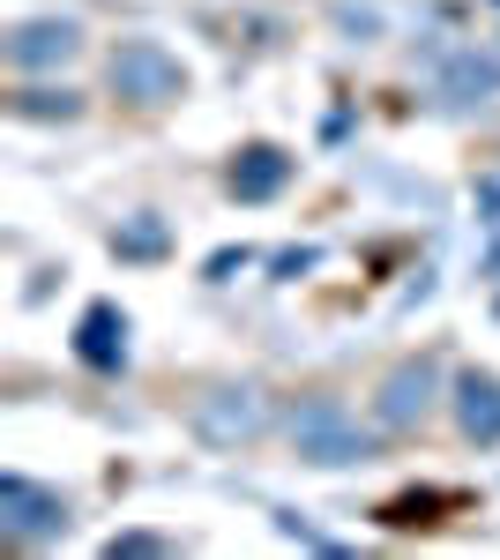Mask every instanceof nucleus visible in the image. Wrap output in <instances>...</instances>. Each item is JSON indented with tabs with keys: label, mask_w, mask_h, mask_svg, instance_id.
Here are the masks:
<instances>
[{
	"label": "nucleus",
	"mask_w": 500,
	"mask_h": 560,
	"mask_svg": "<svg viewBox=\"0 0 500 560\" xmlns=\"http://www.w3.org/2000/svg\"><path fill=\"white\" fill-rule=\"evenodd\" d=\"M75 52H83V23H68V15H31V23L8 31V60H15L23 75H53V68H68Z\"/></svg>",
	"instance_id": "5"
},
{
	"label": "nucleus",
	"mask_w": 500,
	"mask_h": 560,
	"mask_svg": "<svg viewBox=\"0 0 500 560\" xmlns=\"http://www.w3.org/2000/svg\"><path fill=\"white\" fill-rule=\"evenodd\" d=\"M15 113H23V120H75V113H83V97H75V90H23V97H15Z\"/></svg>",
	"instance_id": "11"
},
{
	"label": "nucleus",
	"mask_w": 500,
	"mask_h": 560,
	"mask_svg": "<svg viewBox=\"0 0 500 560\" xmlns=\"http://www.w3.org/2000/svg\"><path fill=\"white\" fill-rule=\"evenodd\" d=\"M292 456L299 464H322V471H344V464L374 456V433L359 427V411H344L336 396H306L292 411Z\"/></svg>",
	"instance_id": "1"
},
{
	"label": "nucleus",
	"mask_w": 500,
	"mask_h": 560,
	"mask_svg": "<svg viewBox=\"0 0 500 560\" xmlns=\"http://www.w3.org/2000/svg\"><path fill=\"white\" fill-rule=\"evenodd\" d=\"M426 75H433V97L456 105V113L500 97V60L478 52V45H433V68H426Z\"/></svg>",
	"instance_id": "4"
},
{
	"label": "nucleus",
	"mask_w": 500,
	"mask_h": 560,
	"mask_svg": "<svg viewBox=\"0 0 500 560\" xmlns=\"http://www.w3.org/2000/svg\"><path fill=\"white\" fill-rule=\"evenodd\" d=\"M105 75H113V90H120L127 105H179L187 97V68H179V52L158 38H120L113 45V60H105Z\"/></svg>",
	"instance_id": "2"
},
{
	"label": "nucleus",
	"mask_w": 500,
	"mask_h": 560,
	"mask_svg": "<svg viewBox=\"0 0 500 560\" xmlns=\"http://www.w3.org/2000/svg\"><path fill=\"white\" fill-rule=\"evenodd\" d=\"M456 427L470 441H500V382L493 374H463L456 382Z\"/></svg>",
	"instance_id": "8"
},
{
	"label": "nucleus",
	"mask_w": 500,
	"mask_h": 560,
	"mask_svg": "<svg viewBox=\"0 0 500 560\" xmlns=\"http://www.w3.org/2000/svg\"><path fill=\"white\" fill-rule=\"evenodd\" d=\"M0 523H8L15 538H60V530H68V501L45 493V486H31V478H0Z\"/></svg>",
	"instance_id": "7"
},
{
	"label": "nucleus",
	"mask_w": 500,
	"mask_h": 560,
	"mask_svg": "<svg viewBox=\"0 0 500 560\" xmlns=\"http://www.w3.org/2000/svg\"><path fill=\"white\" fill-rule=\"evenodd\" d=\"M433 396H441V366L433 359H404L388 382H381V427H396V433H411L426 427V411H433Z\"/></svg>",
	"instance_id": "6"
},
{
	"label": "nucleus",
	"mask_w": 500,
	"mask_h": 560,
	"mask_svg": "<svg viewBox=\"0 0 500 560\" xmlns=\"http://www.w3.org/2000/svg\"><path fill=\"white\" fill-rule=\"evenodd\" d=\"M336 23H344L351 38H381V15H374V8H336Z\"/></svg>",
	"instance_id": "12"
},
{
	"label": "nucleus",
	"mask_w": 500,
	"mask_h": 560,
	"mask_svg": "<svg viewBox=\"0 0 500 560\" xmlns=\"http://www.w3.org/2000/svg\"><path fill=\"white\" fill-rule=\"evenodd\" d=\"M83 359L90 366H120L127 359V322L113 314V306H90L83 314Z\"/></svg>",
	"instance_id": "9"
},
{
	"label": "nucleus",
	"mask_w": 500,
	"mask_h": 560,
	"mask_svg": "<svg viewBox=\"0 0 500 560\" xmlns=\"http://www.w3.org/2000/svg\"><path fill=\"white\" fill-rule=\"evenodd\" d=\"M113 553H165V538H150V530H127V538H113Z\"/></svg>",
	"instance_id": "13"
},
{
	"label": "nucleus",
	"mask_w": 500,
	"mask_h": 560,
	"mask_svg": "<svg viewBox=\"0 0 500 560\" xmlns=\"http://www.w3.org/2000/svg\"><path fill=\"white\" fill-rule=\"evenodd\" d=\"M232 187L254 195V202H261V195H277V187H284V158H277V150H247V158H240V173H232Z\"/></svg>",
	"instance_id": "10"
},
{
	"label": "nucleus",
	"mask_w": 500,
	"mask_h": 560,
	"mask_svg": "<svg viewBox=\"0 0 500 560\" xmlns=\"http://www.w3.org/2000/svg\"><path fill=\"white\" fill-rule=\"evenodd\" d=\"M195 433L209 448H254L269 433V396L254 382H209L195 396Z\"/></svg>",
	"instance_id": "3"
}]
</instances>
